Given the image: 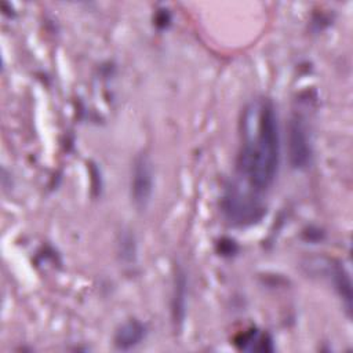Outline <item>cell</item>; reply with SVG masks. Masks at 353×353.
<instances>
[{
    "instance_id": "obj_1",
    "label": "cell",
    "mask_w": 353,
    "mask_h": 353,
    "mask_svg": "<svg viewBox=\"0 0 353 353\" xmlns=\"http://www.w3.org/2000/svg\"><path fill=\"white\" fill-rule=\"evenodd\" d=\"M280 160V132L274 105L262 98L245 110L244 141L239 171L254 192L266 190L274 181Z\"/></svg>"
},
{
    "instance_id": "obj_2",
    "label": "cell",
    "mask_w": 353,
    "mask_h": 353,
    "mask_svg": "<svg viewBox=\"0 0 353 353\" xmlns=\"http://www.w3.org/2000/svg\"><path fill=\"white\" fill-rule=\"evenodd\" d=\"M287 146L288 160L294 170H305L309 167L313 156L312 141L306 120L303 116L295 113L288 121Z\"/></svg>"
},
{
    "instance_id": "obj_3",
    "label": "cell",
    "mask_w": 353,
    "mask_h": 353,
    "mask_svg": "<svg viewBox=\"0 0 353 353\" xmlns=\"http://www.w3.org/2000/svg\"><path fill=\"white\" fill-rule=\"evenodd\" d=\"M153 167L148 154L139 153L131 170V199L137 210L145 211L153 194Z\"/></svg>"
},
{
    "instance_id": "obj_4",
    "label": "cell",
    "mask_w": 353,
    "mask_h": 353,
    "mask_svg": "<svg viewBox=\"0 0 353 353\" xmlns=\"http://www.w3.org/2000/svg\"><path fill=\"white\" fill-rule=\"evenodd\" d=\"M254 190L241 192L239 186L229 190L225 197V212L232 222L236 223H252L255 219L261 218L262 207L251 194Z\"/></svg>"
},
{
    "instance_id": "obj_5",
    "label": "cell",
    "mask_w": 353,
    "mask_h": 353,
    "mask_svg": "<svg viewBox=\"0 0 353 353\" xmlns=\"http://www.w3.org/2000/svg\"><path fill=\"white\" fill-rule=\"evenodd\" d=\"M145 335H146L145 325L137 319H130L117 328L114 334V345L117 349L128 350L139 345L143 341Z\"/></svg>"
},
{
    "instance_id": "obj_6",
    "label": "cell",
    "mask_w": 353,
    "mask_h": 353,
    "mask_svg": "<svg viewBox=\"0 0 353 353\" xmlns=\"http://www.w3.org/2000/svg\"><path fill=\"white\" fill-rule=\"evenodd\" d=\"M186 276L185 272L179 268L175 272L174 277V288H172V299H171V313L175 324H182L186 312Z\"/></svg>"
},
{
    "instance_id": "obj_7",
    "label": "cell",
    "mask_w": 353,
    "mask_h": 353,
    "mask_svg": "<svg viewBox=\"0 0 353 353\" xmlns=\"http://www.w3.org/2000/svg\"><path fill=\"white\" fill-rule=\"evenodd\" d=\"M236 345L243 350H259V352H268L273 350L272 339L266 334H261L256 330H250L240 335V338L236 341Z\"/></svg>"
}]
</instances>
